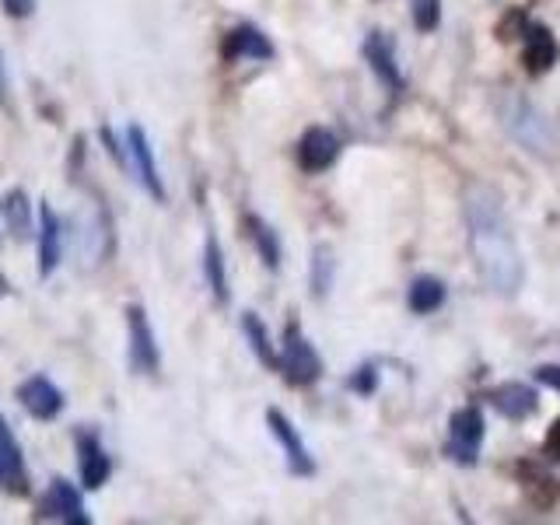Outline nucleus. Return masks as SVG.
Masks as SVG:
<instances>
[{
    "instance_id": "1",
    "label": "nucleus",
    "mask_w": 560,
    "mask_h": 525,
    "mask_svg": "<svg viewBox=\"0 0 560 525\" xmlns=\"http://www.w3.org/2000/svg\"><path fill=\"white\" fill-rule=\"evenodd\" d=\"M463 210H466L469 253L483 284L494 294H515L522 288V256L498 189L487 183H472L463 197Z\"/></svg>"
},
{
    "instance_id": "2",
    "label": "nucleus",
    "mask_w": 560,
    "mask_h": 525,
    "mask_svg": "<svg viewBox=\"0 0 560 525\" xmlns=\"http://www.w3.org/2000/svg\"><path fill=\"white\" fill-rule=\"evenodd\" d=\"M494 113H498V122L504 127V133L515 140L518 148H525L536 158H560V130L557 122L539 109L536 102H529L518 92H501L498 102H494Z\"/></svg>"
},
{
    "instance_id": "3",
    "label": "nucleus",
    "mask_w": 560,
    "mask_h": 525,
    "mask_svg": "<svg viewBox=\"0 0 560 525\" xmlns=\"http://www.w3.org/2000/svg\"><path fill=\"white\" fill-rule=\"evenodd\" d=\"M280 375L284 382L305 389V385H315L323 378V358L315 354V347L308 343V337L302 332L298 323L284 326V347H280Z\"/></svg>"
},
{
    "instance_id": "4",
    "label": "nucleus",
    "mask_w": 560,
    "mask_h": 525,
    "mask_svg": "<svg viewBox=\"0 0 560 525\" xmlns=\"http://www.w3.org/2000/svg\"><path fill=\"white\" fill-rule=\"evenodd\" d=\"M483 434H487V424H483V413L480 407H463L455 410L452 420H448V459L459 463V466H477L480 459V445H483Z\"/></svg>"
},
{
    "instance_id": "5",
    "label": "nucleus",
    "mask_w": 560,
    "mask_h": 525,
    "mask_svg": "<svg viewBox=\"0 0 560 525\" xmlns=\"http://www.w3.org/2000/svg\"><path fill=\"white\" fill-rule=\"evenodd\" d=\"M127 332H130V368L133 375H158L162 350H158L148 312L140 305H127Z\"/></svg>"
},
{
    "instance_id": "6",
    "label": "nucleus",
    "mask_w": 560,
    "mask_h": 525,
    "mask_svg": "<svg viewBox=\"0 0 560 525\" xmlns=\"http://www.w3.org/2000/svg\"><path fill=\"white\" fill-rule=\"evenodd\" d=\"M361 52H364V60H368V67H372V74L385 84V92L389 95H399L402 92V70H399V60H396V43H393V35L389 32H368L364 35V46H361Z\"/></svg>"
},
{
    "instance_id": "7",
    "label": "nucleus",
    "mask_w": 560,
    "mask_h": 525,
    "mask_svg": "<svg viewBox=\"0 0 560 525\" xmlns=\"http://www.w3.org/2000/svg\"><path fill=\"white\" fill-rule=\"evenodd\" d=\"M14 396L25 407V413L35 417V420H43V424L57 420L63 413V407H67L63 389H60V385H52L46 375H28L22 385H18Z\"/></svg>"
},
{
    "instance_id": "8",
    "label": "nucleus",
    "mask_w": 560,
    "mask_h": 525,
    "mask_svg": "<svg viewBox=\"0 0 560 525\" xmlns=\"http://www.w3.org/2000/svg\"><path fill=\"white\" fill-rule=\"evenodd\" d=\"M127 148H130V168L137 175V183L144 186L158 203H165V183H162V175H158L151 140H148V133H144L140 122H130V127H127Z\"/></svg>"
},
{
    "instance_id": "9",
    "label": "nucleus",
    "mask_w": 560,
    "mask_h": 525,
    "mask_svg": "<svg viewBox=\"0 0 560 525\" xmlns=\"http://www.w3.org/2000/svg\"><path fill=\"white\" fill-rule=\"evenodd\" d=\"M267 424L273 431V438L280 442V448H284V459H288V469L294 472V477H315V459L308 445L302 442V434H298V428L288 420V413H280L277 407L267 410Z\"/></svg>"
},
{
    "instance_id": "10",
    "label": "nucleus",
    "mask_w": 560,
    "mask_h": 525,
    "mask_svg": "<svg viewBox=\"0 0 560 525\" xmlns=\"http://www.w3.org/2000/svg\"><path fill=\"white\" fill-rule=\"evenodd\" d=\"M74 445H78V477H81V487L84 490H98L105 480L113 477L109 452L102 448L95 431H78L74 434Z\"/></svg>"
},
{
    "instance_id": "11",
    "label": "nucleus",
    "mask_w": 560,
    "mask_h": 525,
    "mask_svg": "<svg viewBox=\"0 0 560 525\" xmlns=\"http://www.w3.org/2000/svg\"><path fill=\"white\" fill-rule=\"evenodd\" d=\"M560 60V46H557V35L547 25H536L529 22V28L522 32V63L529 70L533 78L550 74Z\"/></svg>"
},
{
    "instance_id": "12",
    "label": "nucleus",
    "mask_w": 560,
    "mask_h": 525,
    "mask_svg": "<svg viewBox=\"0 0 560 525\" xmlns=\"http://www.w3.org/2000/svg\"><path fill=\"white\" fill-rule=\"evenodd\" d=\"M340 137L332 133L329 127H312L305 130V137L298 140V165H302V172H326L337 165L340 158Z\"/></svg>"
},
{
    "instance_id": "13",
    "label": "nucleus",
    "mask_w": 560,
    "mask_h": 525,
    "mask_svg": "<svg viewBox=\"0 0 560 525\" xmlns=\"http://www.w3.org/2000/svg\"><path fill=\"white\" fill-rule=\"evenodd\" d=\"M0 487L14 498L28 494V469H25V452L18 445L14 431L8 428V420L0 417Z\"/></svg>"
},
{
    "instance_id": "14",
    "label": "nucleus",
    "mask_w": 560,
    "mask_h": 525,
    "mask_svg": "<svg viewBox=\"0 0 560 525\" xmlns=\"http://www.w3.org/2000/svg\"><path fill=\"white\" fill-rule=\"evenodd\" d=\"M273 43L262 35L256 25H235L224 32L221 39V60L238 63V60H273Z\"/></svg>"
},
{
    "instance_id": "15",
    "label": "nucleus",
    "mask_w": 560,
    "mask_h": 525,
    "mask_svg": "<svg viewBox=\"0 0 560 525\" xmlns=\"http://www.w3.org/2000/svg\"><path fill=\"white\" fill-rule=\"evenodd\" d=\"M515 480L522 487V494L529 498L539 512H550V508L560 501V483L553 480V472L536 463V459H518L515 463Z\"/></svg>"
},
{
    "instance_id": "16",
    "label": "nucleus",
    "mask_w": 560,
    "mask_h": 525,
    "mask_svg": "<svg viewBox=\"0 0 560 525\" xmlns=\"http://www.w3.org/2000/svg\"><path fill=\"white\" fill-rule=\"evenodd\" d=\"M43 518H60L67 525H92V515H88V508L81 501V490L60 477L49 483V494L43 501Z\"/></svg>"
},
{
    "instance_id": "17",
    "label": "nucleus",
    "mask_w": 560,
    "mask_h": 525,
    "mask_svg": "<svg viewBox=\"0 0 560 525\" xmlns=\"http://www.w3.org/2000/svg\"><path fill=\"white\" fill-rule=\"evenodd\" d=\"M63 259V221L52 203H39V277L49 280Z\"/></svg>"
},
{
    "instance_id": "18",
    "label": "nucleus",
    "mask_w": 560,
    "mask_h": 525,
    "mask_svg": "<svg viewBox=\"0 0 560 525\" xmlns=\"http://www.w3.org/2000/svg\"><path fill=\"white\" fill-rule=\"evenodd\" d=\"M487 402L508 420H529L539 410V396L525 382H504L498 389H487Z\"/></svg>"
},
{
    "instance_id": "19",
    "label": "nucleus",
    "mask_w": 560,
    "mask_h": 525,
    "mask_svg": "<svg viewBox=\"0 0 560 525\" xmlns=\"http://www.w3.org/2000/svg\"><path fill=\"white\" fill-rule=\"evenodd\" d=\"M0 221L11 232L14 242H28L32 235V200H28V189L14 186L0 197Z\"/></svg>"
},
{
    "instance_id": "20",
    "label": "nucleus",
    "mask_w": 560,
    "mask_h": 525,
    "mask_svg": "<svg viewBox=\"0 0 560 525\" xmlns=\"http://www.w3.org/2000/svg\"><path fill=\"white\" fill-rule=\"evenodd\" d=\"M203 277H207V288L214 294L218 305H228L232 302V291H228V267H224V249L214 232H207V242H203Z\"/></svg>"
},
{
    "instance_id": "21",
    "label": "nucleus",
    "mask_w": 560,
    "mask_h": 525,
    "mask_svg": "<svg viewBox=\"0 0 560 525\" xmlns=\"http://www.w3.org/2000/svg\"><path fill=\"white\" fill-rule=\"evenodd\" d=\"M242 228H245V235H249V242L256 245L259 259L267 262V270L277 273L280 270V259H284V249H280V235L259 214H245L242 218Z\"/></svg>"
},
{
    "instance_id": "22",
    "label": "nucleus",
    "mask_w": 560,
    "mask_h": 525,
    "mask_svg": "<svg viewBox=\"0 0 560 525\" xmlns=\"http://www.w3.org/2000/svg\"><path fill=\"white\" fill-rule=\"evenodd\" d=\"M332 280H337V253H332L329 242H319L312 249V262H308V291L312 298H326Z\"/></svg>"
},
{
    "instance_id": "23",
    "label": "nucleus",
    "mask_w": 560,
    "mask_h": 525,
    "mask_svg": "<svg viewBox=\"0 0 560 525\" xmlns=\"http://www.w3.org/2000/svg\"><path fill=\"white\" fill-rule=\"evenodd\" d=\"M242 332H245V340H249V347H253V354L270 368V372H280V358H277V350H273V343H270V332H267V326H262V319L256 312H245L242 315Z\"/></svg>"
},
{
    "instance_id": "24",
    "label": "nucleus",
    "mask_w": 560,
    "mask_h": 525,
    "mask_svg": "<svg viewBox=\"0 0 560 525\" xmlns=\"http://www.w3.org/2000/svg\"><path fill=\"white\" fill-rule=\"evenodd\" d=\"M445 284L438 277H417L413 284H410V294H407V305H410V312H417V315H431V312H438L445 305Z\"/></svg>"
},
{
    "instance_id": "25",
    "label": "nucleus",
    "mask_w": 560,
    "mask_h": 525,
    "mask_svg": "<svg viewBox=\"0 0 560 525\" xmlns=\"http://www.w3.org/2000/svg\"><path fill=\"white\" fill-rule=\"evenodd\" d=\"M417 32H434L442 25V0H410Z\"/></svg>"
},
{
    "instance_id": "26",
    "label": "nucleus",
    "mask_w": 560,
    "mask_h": 525,
    "mask_svg": "<svg viewBox=\"0 0 560 525\" xmlns=\"http://www.w3.org/2000/svg\"><path fill=\"white\" fill-rule=\"evenodd\" d=\"M529 28V14H525L522 8H508L504 14H501V22H498V28H494V35L501 43H512V39H522V32Z\"/></svg>"
},
{
    "instance_id": "27",
    "label": "nucleus",
    "mask_w": 560,
    "mask_h": 525,
    "mask_svg": "<svg viewBox=\"0 0 560 525\" xmlns=\"http://www.w3.org/2000/svg\"><path fill=\"white\" fill-rule=\"evenodd\" d=\"M350 389L358 396H372L378 389V364H361L354 375H350Z\"/></svg>"
},
{
    "instance_id": "28",
    "label": "nucleus",
    "mask_w": 560,
    "mask_h": 525,
    "mask_svg": "<svg viewBox=\"0 0 560 525\" xmlns=\"http://www.w3.org/2000/svg\"><path fill=\"white\" fill-rule=\"evenodd\" d=\"M102 144H105V151H109V158L119 168H130V148L119 144V137H116L113 127H102Z\"/></svg>"
},
{
    "instance_id": "29",
    "label": "nucleus",
    "mask_w": 560,
    "mask_h": 525,
    "mask_svg": "<svg viewBox=\"0 0 560 525\" xmlns=\"http://www.w3.org/2000/svg\"><path fill=\"white\" fill-rule=\"evenodd\" d=\"M0 8H4L8 18H18V22H22V18H28L35 11V0H0Z\"/></svg>"
},
{
    "instance_id": "30",
    "label": "nucleus",
    "mask_w": 560,
    "mask_h": 525,
    "mask_svg": "<svg viewBox=\"0 0 560 525\" xmlns=\"http://www.w3.org/2000/svg\"><path fill=\"white\" fill-rule=\"evenodd\" d=\"M542 455H550V459L560 466V417L553 420V428L547 431V442H542Z\"/></svg>"
},
{
    "instance_id": "31",
    "label": "nucleus",
    "mask_w": 560,
    "mask_h": 525,
    "mask_svg": "<svg viewBox=\"0 0 560 525\" xmlns=\"http://www.w3.org/2000/svg\"><path fill=\"white\" fill-rule=\"evenodd\" d=\"M533 375H536V382L550 385V389H557V393H560V364H539Z\"/></svg>"
},
{
    "instance_id": "32",
    "label": "nucleus",
    "mask_w": 560,
    "mask_h": 525,
    "mask_svg": "<svg viewBox=\"0 0 560 525\" xmlns=\"http://www.w3.org/2000/svg\"><path fill=\"white\" fill-rule=\"evenodd\" d=\"M8 95V70H4V57H0V98Z\"/></svg>"
},
{
    "instance_id": "33",
    "label": "nucleus",
    "mask_w": 560,
    "mask_h": 525,
    "mask_svg": "<svg viewBox=\"0 0 560 525\" xmlns=\"http://www.w3.org/2000/svg\"><path fill=\"white\" fill-rule=\"evenodd\" d=\"M8 294H11V284H8V277L0 273V298H8Z\"/></svg>"
}]
</instances>
